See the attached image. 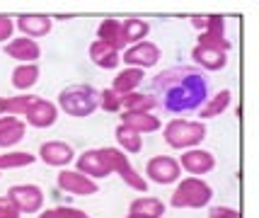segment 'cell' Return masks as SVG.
<instances>
[{"label": "cell", "instance_id": "cell-1", "mask_svg": "<svg viewBox=\"0 0 259 218\" xmlns=\"http://www.w3.org/2000/svg\"><path fill=\"white\" fill-rule=\"evenodd\" d=\"M155 90L160 97L158 104H162L172 114L194 112L201 109V104L208 97V78L196 66H180L160 73L155 78Z\"/></svg>", "mask_w": 259, "mask_h": 218}, {"label": "cell", "instance_id": "cell-2", "mask_svg": "<svg viewBox=\"0 0 259 218\" xmlns=\"http://www.w3.org/2000/svg\"><path fill=\"white\" fill-rule=\"evenodd\" d=\"M165 143L175 150L199 148L206 138V124L203 121H187V119H172L162 128Z\"/></svg>", "mask_w": 259, "mask_h": 218}, {"label": "cell", "instance_id": "cell-3", "mask_svg": "<svg viewBox=\"0 0 259 218\" xmlns=\"http://www.w3.org/2000/svg\"><path fill=\"white\" fill-rule=\"evenodd\" d=\"M100 107V92L92 85H70L58 92V109L68 116H90Z\"/></svg>", "mask_w": 259, "mask_h": 218}, {"label": "cell", "instance_id": "cell-4", "mask_svg": "<svg viewBox=\"0 0 259 218\" xmlns=\"http://www.w3.org/2000/svg\"><path fill=\"white\" fill-rule=\"evenodd\" d=\"M211 199H213V189L206 180L187 177V180H180V184L175 187L169 204L175 208H203L211 204Z\"/></svg>", "mask_w": 259, "mask_h": 218}, {"label": "cell", "instance_id": "cell-5", "mask_svg": "<svg viewBox=\"0 0 259 218\" xmlns=\"http://www.w3.org/2000/svg\"><path fill=\"white\" fill-rule=\"evenodd\" d=\"M196 29H201L199 34V46H211L221 51H230V41L226 36V20L221 15H208V17H192Z\"/></svg>", "mask_w": 259, "mask_h": 218}, {"label": "cell", "instance_id": "cell-6", "mask_svg": "<svg viewBox=\"0 0 259 218\" xmlns=\"http://www.w3.org/2000/svg\"><path fill=\"white\" fill-rule=\"evenodd\" d=\"M104 153V158L109 162V167H112V175H119L121 180H124L131 189L136 192H141V194H146L148 192V180H143V175H138L134 170V165L128 160V155H126L124 150L119 148H102Z\"/></svg>", "mask_w": 259, "mask_h": 218}, {"label": "cell", "instance_id": "cell-7", "mask_svg": "<svg viewBox=\"0 0 259 218\" xmlns=\"http://www.w3.org/2000/svg\"><path fill=\"white\" fill-rule=\"evenodd\" d=\"M8 199L20 213H27V216L39 213L44 206V192L36 184H15L8 189Z\"/></svg>", "mask_w": 259, "mask_h": 218}, {"label": "cell", "instance_id": "cell-8", "mask_svg": "<svg viewBox=\"0 0 259 218\" xmlns=\"http://www.w3.org/2000/svg\"><path fill=\"white\" fill-rule=\"evenodd\" d=\"M146 177L150 180V182H155V184L180 182L182 167H180V162L175 160L172 155H155V158H150L148 165H146Z\"/></svg>", "mask_w": 259, "mask_h": 218}, {"label": "cell", "instance_id": "cell-9", "mask_svg": "<svg viewBox=\"0 0 259 218\" xmlns=\"http://www.w3.org/2000/svg\"><path fill=\"white\" fill-rule=\"evenodd\" d=\"M56 184L61 192L73 194V196H92L100 192L97 182L92 177H88V175L78 172V170H61L56 177Z\"/></svg>", "mask_w": 259, "mask_h": 218}, {"label": "cell", "instance_id": "cell-10", "mask_svg": "<svg viewBox=\"0 0 259 218\" xmlns=\"http://www.w3.org/2000/svg\"><path fill=\"white\" fill-rule=\"evenodd\" d=\"M160 58H162V51L153 41H138L124 51V63H128V68H153L160 63Z\"/></svg>", "mask_w": 259, "mask_h": 218}, {"label": "cell", "instance_id": "cell-11", "mask_svg": "<svg viewBox=\"0 0 259 218\" xmlns=\"http://www.w3.org/2000/svg\"><path fill=\"white\" fill-rule=\"evenodd\" d=\"M73 162H75V170H78V172L88 175L92 180H104V177L112 175V167H109V162L104 158L102 148L85 150V153H80Z\"/></svg>", "mask_w": 259, "mask_h": 218}, {"label": "cell", "instance_id": "cell-12", "mask_svg": "<svg viewBox=\"0 0 259 218\" xmlns=\"http://www.w3.org/2000/svg\"><path fill=\"white\" fill-rule=\"evenodd\" d=\"M180 167H184L192 177H203V175L213 172L215 170V158L211 150H203V148H189V150H182V158Z\"/></svg>", "mask_w": 259, "mask_h": 218}, {"label": "cell", "instance_id": "cell-13", "mask_svg": "<svg viewBox=\"0 0 259 218\" xmlns=\"http://www.w3.org/2000/svg\"><path fill=\"white\" fill-rule=\"evenodd\" d=\"M39 160L51 165V167L66 170L68 165L75 160V150L66 141H46V143L39 146Z\"/></svg>", "mask_w": 259, "mask_h": 218}, {"label": "cell", "instance_id": "cell-14", "mask_svg": "<svg viewBox=\"0 0 259 218\" xmlns=\"http://www.w3.org/2000/svg\"><path fill=\"white\" fill-rule=\"evenodd\" d=\"M5 54L15 61H20V63H34V61H39L41 58V46L36 44L34 39L29 36H17V39H10L5 49H3Z\"/></svg>", "mask_w": 259, "mask_h": 218}, {"label": "cell", "instance_id": "cell-15", "mask_svg": "<svg viewBox=\"0 0 259 218\" xmlns=\"http://www.w3.org/2000/svg\"><path fill=\"white\" fill-rule=\"evenodd\" d=\"M192 61L196 63L199 70H223L228 66V54L221 49H211V46H194L192 49Z\"/></svg>", "mask_w": 259, "mask_h": 218}, {"label": "cell", "instance_id": "cell-16", "mask_svg": "<svg viewBox=\"0 0 259 218\" xmlns=\"http://www.w3.org/2000/svg\"><path fill=\"white\" fill-rule=\"evenodd\" d=\"M15 27L22 32V36L39 39V36L51 34L54 20H51L49 15H20V17L15 20Z\"/></svg>", "mask_w": 259, "mask_h": 218}, {"label": "cell", "instance_id": "cell-17", "mask_svg": "<svg viewBox=\"0 0 259 218\" xmlns=\"http://www.w3.org/2000/svg\"><path fill=\"white\" fill-rule=\"evenodd\" d=\"M24 134H27V124L20 116H0V148L3 150H10L12 146H17L24 138Z\"/></svg>", "mask_w": 259, "mask_h": 218}, {"label": "cell", "instance_id": "cell-18", "mask_svg": "<svg viewBox=\"0 0 259 218\" xmlns=\"http://www.w3.org/2000/svg\"><path fill=\"white\" fill-rule=\"evenodd\" d=\"M24 124H29V126L34 128H49V126H54L56 124V119H58V107L54 102H49V100H39V102L34 104L32 109L24 114Z\"/></svg>", "mask_w": 259, "mask_h": 218}, {"label": "cell", "instance_id": "cell-19", "mask_svg": "<svg viewBox=\"0 0 259 218\" xmlns=\"http://www.w3.org/2000/svg\"><path fill=\"white\" fill-rule=\"evenodd\" d=\"M121 124L128 128H134L136 134H155L160 131L162 126V121H160L155 114H150V112H124V119H121Z\"/></svg>", "mask_w": 259, "mask_h": 218}, {"label": "cell", "instance_id": "cell-20", "mask_svg": "<svg viewBox=\"0 0 259 218\" xmlns=\"http://www.w3.org/2000/svg\"><path fill=\"white\" fill-rule=\"evenodd\" d=\"M90 58L95 66H100V68H104V70H112L121 63V51H116V49L109 44H102V41H92Z\"/></svg>", "mask_w": 259, "mask_h": 218}, {"label": "cell", "instance_id": "cell-21", "mask_svg": "<svg viewBox=\"0 0 259 218\" xmlns=\"http://www.w3.org/2000/svg\"><path fill=\"white\" fill-rule=\"evenodd\" d=\"M143 73H146V70H141V68H124L121 73H116V78H114L109 90H114L119 97L131 95V92H136L138 85L143 82Z\"/></svg>", "mask_w": 259, "mask_h": 218}, {"label": "cell", "instance_id": "cell-22", "mask_svg": "<svg viewBox=\"0 0 259 218\" xmlns=\"http://www.w3.org/2000/svg\"><path fill=\"white\" fill-rule=\"evenodd\" d=\"M39 75H41V70L36 63H20L12 70V85H15V90L29 92L39 82Z\"/></svg>", "mask_w": 259, "mask_h": 218}, {"label": "cell", "instance_id": "cell-23", "mask_svg": "<svg viewBox=\"0 0 259 218\" xmlns=\"http://www.w3.org/2000/svg\"><path fill=\"white\" fill-rule=\"evenodd\" d=\"M97 41L109 44V46H114L116 51H121V49H124V39H121V22H119V20H114V17L102 20L100 27H97Z\"/></svg>", "mask_w": 259, "mask_h": 218}, {"label": "cell", "instance_id": "cell-24", "mask_svg": "<svg viewBox=\"0 0 259 218\" xmlns=\"http://www.w3.org/2000/svg\"><path fill=\"white\" fill-rule=\"evenodd\" d=\"M150 34V24L146 20H138V17H131V20H124L121 22V39H124V46H134L138 41H146V36Z\"/></svg>", "mask_w": 259, "mask_h": 218}, {"label": "cell", "instance_id": "cell-25", "mask_svg": "<svg viewBox=\"0 0 259 218\" xmlns=\"http://www.w3.org/2000/svg\"><path fill=\"white\" fill-rule=\"evenodd\" d=\"M128 213H138V216H150V218H162L165 216V204L160 201L158 196H138L131 201Z\"/></svg>", "mask_w": 259, "mask_h": 218}, {"label": "cell", "instance_id": "cell-26", "mask_svg": "<svg viewBox=\"0 0 259 218\" xmlns=\"http://www.w3.org/2000/svg\"><path fill=\"white\" fill-rule=\"evenodd\" d=\"M114 138L119 143V150H124V153H141L143 150V136L136 134L134 128L124 126V124L114 128Z\"/></svg>", "mask_w": 259, "mask_h": 218}, {"label": "cell", "instance_id": "cell-27", "mask_svg": "<svg viewBox=\"0 0 259 218\" xmlns=\"http://www.w3.org/2000/svg\"><path fill=\"white\" fill-rule=\"evenodd\" d=\"M230 102H233V92L230 90L215 92L208 102L201 104V119H215V116H221L230 107Z\"/></svg>", "mask_w": 259, "mask_h": 218}, {"label": "cell", "instance_id": "cell-28", "mask_svg": "<svg viewBox=\"0 0 259 218\" xmlns=\"http://www.w3.org/2000/svg\"><path fill=\"white\" fill-rule=\"evenodd\" d=\"M158 107L155 95H143V92H131L121 97V109L124 112H153Z\"/></svg>", "mask_w": 259, "mask_h": 218}, {"label": "cell", "instance_id": "cell-29", "mask_svg": "<svg viewBox=\"0 0 259 218\" xmlns=\"http://www.w3.org/2000/svg\"><path fill=\"white\" fill-rule=\"evenodd\" d=\"M36 162V155L27 150H5L0 155V170H17V167H29Z\"/></svg>", "mask_w": 259, "mask_h": 218}, {"label": "cell", "instance_id": "cell-30", "mask_svg": "<svg viewBox=\"0 0 259 218\" xmlns=\"http://www.w3.org/2000/svg\"><path fill=\"white\" fill-rule=\"evenodd\" d=\"M39 100H41V97H39V95H32V92H20V95H15V97H8V114L24 116Z\"/></svg>", "mask_w": 259, "mask_h": 218}, {"label": "cell", "instance_id": "cell-31", "mask_svg": "<svg viewBox=\"0 0 259 218\" xmlns=\"http://www.w3.org/2000/svg\"><path fill=\"white\" fill-rule=\"evenodd\" d=\"M39 218H90V213H85V211L73 208V206H56V208L44 211Z\"/></svg>", "mask_w": 259, "mask_h": 218}, {"label": "cell", "instance_id": "cell-32", "mask_svg": "<svg viewBox=\"0 0 259 218\" xmlns=\"http://www.w3.org/2000/svg\"><path fill=\"white\" fill-rule=\"evenodd\" d=\"M100 107L104 112H121V97L114 90L100 92Z\"/></svg>", "mask_w": 259, "mask_h": 218}, {"label": "cell", "instance_id": "cell-33", "mask_svg": "<svg viewBox=\"0 0 259 218\" xmlns=\"http://www.w3.org/2000/svg\"><path fill=\"white\" fill-rule=\"evenodd\" d=\"M12 32H15V20L8 17V15H0V44L10 41Z\"/></svg>", "mask_w": 259, "mask_h": 218}, {"label": "cell", "instance_id": "cell-34", "mask_svg": "<svg viewBox=\"0 0 259 218\" xmlns=\"http://www.w3.org/2000/svg\"><path fill=\"white\" fill-rule=\"evenodd\" d=\"M208 218H242V213L230 206H213L208 211Z\"/></svg>", "mask_w": 259, "mask_h": 218}, {"label": "cell", "instance_id": "cell-35", "mask_svg": "<svg viewBox=\"0 0 259 218\" xmlns=\"http://www.w3.org/2000/svg\"><path fill=\"white\" fill-rule=\"evenodd\" d=\"M22 213L12 206V201L8 196H0V218H20Z\"/></svg>", "mask_w": 259, "mask_h": 218}, {"label": "cell", "instance_id": "cell-36", "mask_svg": "<svg viewBox=\"0 0 259 218\" xmlns=\"http://www.w3.org/2000/svg\"><path fill=\"white\" fill-rule=\"evenodd\" d=\"M8 114V97H0V116Z\"/></svg>", "mask_w": 259, "mask_h": 218}, {"label": "cell", "instance_id": "cell-37", "mask_svg": "<svg viewBox=\"0 0 259 218\" xmlns=\"http://www.w3.org/2000/svg\"><path fill=\"white\" fill-rule=\"evenodd\" d=\"M126 218H150V216H138V213H128Z\"/></svg>", "mask_w": 259, "mask_h": 218}]
</instances>
